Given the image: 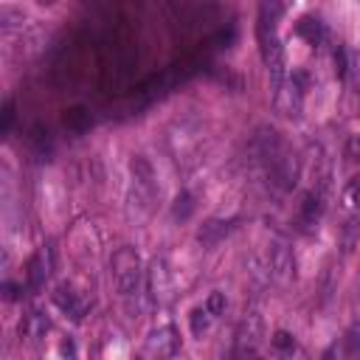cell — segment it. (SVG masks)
Returning <instances> with one entry per match:
<instances>
[{"label": "cell", "instance_id": "cell-1", "mask_svg": "<svg viewBox=\"0 0 360 360\" xmlns=\"http://www.w3.org/2000/svg\"><path fill=\"white\" fill-rule=\"evenodd\" d=\"M110 267H112V278H115L118 292H121L124 298L135 295L138 287H141V273H143V270H141V256H138V250L129 248V245L118 248V250L112 253Z\"/></svg>", "mask_w": 360, "mask_h": 360}, {"label": "cell", "instance_id": "cell-2", "mask_svg": "<svg viewBox=\"0 0 360 360\" xmlns=\"http://www.w3.org/2000/svg\"><path fill=\"white\" fill-rule=\"evenodd\" d=\"M264 172L270 177V183L278 188V191H292L295 183H298V174H301V166H298V158L281 146L267 163H264Z\"/></svg>", "mask_w": 360, "mask_h": 360}, {"label": "cell", "instance_id": "cell-3", "mask_svg": "<svg viewBox=\"0 0 360 360\" xmlns=\"http://www.w3.org/2000/svg\"><path fill=\"white\" fill-rule=\"evenodd\" d=\"M273 104L281 115H301V107H304V90H301V76L295 73L292 79H284L281 84L273 87Z\"/></svg>", "mask_w": 360, "mask_h": 360}, {"label": "cell", "instance_id": "cell-4", "mask_svg": "<svg viewBox=\"0 0 360 360\" xmlns=\"http://www.w3.org/2000/svg\"><path fill=\"white\" fill-rule=\"evenodd\" d=\"M262 59L267 65V73H270V82L273 87L284 82V73H287V56H284V45L276 39V34L270 37H262Z\"/></svg>", "mask_w": 360, "mask_h": 360}, {"label": "cell", "instance_id": "cell-5", "mask_svg": "<svg viewBox=\"0 0 360 360\" xmlns=\"http://www.w3.org/2000/svg\"><path fill=\"white\" fill-rule=\"evenodd\" d=\"M177 349H180V335L174 326L166 323V326H158L149 332L143 352L152 357H172V354H177Z\"/></svg>", "mask_w": 360, "mask_h": 360}, {"label": "cell", "instance_id": "cell-6", "mask_svg": "<svg viewBox=\"0 0 360 360\" xmlns=\"http://www.w3.org/2000/svg\"><path fill=\"white\" fill-rule=\"evenodd\" d=\"M267 267H270V273H273L281 284L292 281V278H295V259H292V250H290L284 242H273L270 250H267Z\"/></svg>", "mask_w": 360, "mask_h": 360}, {"label": "cell", "instance_id": "cell-7", "mask_svg": "<svg viewBox=\"0 0 360 360\" xmlns=\"http://www.w3.org/2000/svg\"><path fill=\"white\" fill-rule=\"evenodd\" d=\"M51 270H53V248L51 245H42L31 259H28V287L31 290H39L45 281H48V276H51Z\"/></svg>", "mask_w": 360, "mask_h": 360}, {"label": "cell", "instance_id": "cell-8", "mask_svg": "<svg viewBox=\"0 0 360 360\" xmlns=\"http://www.w3.org/2000/svg\"><path fill=\"white\" fill-rule=\"evenodd\" d=\"M262 340V318L256 312L245 315L236 329V354H256V346Z\"/></svg>", "mask_w": 360, "mask_h": 360}, {"label": "cell", "instance_id": "cell-9", "mask_svg": "<svg viewBox=\"0 0 360 360\" xmlns=\"http://www.w3.org/2000/svg\"><path fill=\"white\" fill-rule=\"evenodd\" d=\"M53 304L62 309V312H68L73 321H82L84 318V312H87V301L70 287V284H59L56 290H53Z\"/></svg>", "mask_w": 360, "mask_h": 360}, {"label": "cell", "instance_id": "cell-10", "mask_svg": "<svg viewBox=\"0 0 360 360\" xmlns=\"http://www.w3.org/2000/svg\"><path fill=\"white\" fill-rule=\"evenodd\" d=\"M287 6H290V0H259V39L270 37L276 31Z\"/></svg>", "mask_w": 360, "mask_h": 360}, {"label": "cell", "instance_id": "cell-11", "mask_svg": "<svg viewBox=\"0 0 360 360\" xmlns=\"http://www.w3.org/2000/svg\"><path fill=\"white\" fill-rule=\"evenodd\" d=\"M149 292H152V301H158V304L169 301V295H172V276H169L166 262H152V267H149Z\"/></svg>", "mask_w": 360, "mask_h": 360}, {"label": "cell", "instance_id": "cell-12", "mask_svg": "<svg viewBox=\"0 0 360 360\" xmlns=\"http://www.w3.org/2000/svg\"><path fill=\"white\" fill-rule=\"evenodd\" d=\"M231 231H233V219H205L200 225V231H197V242H202V248H214Z\"/></svg>", "mask_w": 360, "mask_h": 360}, {"label": "cell", "instance_id": "cell-13", "mask_svg": "<svg viewBox=\"0 0 360 360\" xmlns=\"http://www.w3.org/2000/svg\"><path fill=\"white\" fill-rule=\"evenodd\" d=\"M48 329H51V321H48V315H45L42 309H31V312H25L22 321H20V335H22V338H31V340L45 338Z\"/></svg>", "mask_w": 360, "mask_h": 360}, {"label": "cell", "instance_id": "cell-14", "mask_svg": "<svg viewBox=\"0 0 360 360\" xmlns=\"http://www.w3.org/2000/svg\"><path fill=\"white\" fill-rule=\"evenodd\" d=\"M321 214H323V202H321V197L318 194H304V200H301V208H298V222L304 225V228H315L318 222H321Z\"/></svg>", "mask_w": 360, "mask_h": 360}, {"label": "cell", "instance_id": "cell-15", "mask_svg": "<svg viewBox=\"0 0 360 360\" xmlns=\"http://www.w3.org/2000/svg\"><path fill=\"white\" fill-rule=\"evenodd\" d=\"M62 124L70 129V132H76V135H82V132H87L90 127H93V115H90V110L87 107H68L65 110V115H62Z\"/></svg>", "mask_w": 360, "mask_h": 360}, {"label": "cell", "instance_id": "cell-16", "mask_svg": "<svg viewBox=\"0 0 360 360\" xmlns=\"http://www.w3.org/2000/svg\"><path fill=\"white\" fill-rule=\"evenodd\" d=\"M295 31H298V37H304L309 45H321V39H323V22L318 20V17H301L298 20V25H295Z\"/></svg>", "mask_w": 360, "mask_h": 360}, {"label": "cell", "instance_id": "cell-17", "mask_svg": "<svg viewBox=\"0 0 360 360\" xmlns=\"http://www.w3.org/2000/svg\"><path fill=\"white\" fill-rule=\"evenodd\" d=\"M31 146H34V152H37L39 158H48V155H51L53 143H51V132H48V127L37 124V127L31 129Z\"/></svg>", "mask_w": 360, "mask_h": 360}, {"label": "cell", "instance_id": "cell-18", "mask_svg": "<svg viewBox=\"0 0 360 360\" xmlns=\"http://www.w3.org/2000/svg\"><path fill=\"white\" fill-rule=\"evenodd\" d=\"M172 214H174V219H188V217L194 214V197H191L188 191H180V194L174 197Z\"/></svg>", "mask_w": 360, "mask_h": 360}, {"label": "cell", "instance_id": "cell-19", "mask_svg": "<svg viewBox=\"0 0 360 360\" xmlns=\"http://www.w3.org/2000/svg\"><path fill=\"white\" fill-rule=\"evenodd\" d=\"M211 312H208V307H197V309H191V315H188V321H191V332L194 335H202L205 329H208V323H211Z\"/></svg>", "mask_w": 360, "mask_h": 360}, {"label": "cell", "instance_id": "cell-20", "mask_svg": "<svg viewBox=\"0 0 360 360\" xmlns=\"http://www.w3.org/2000/svg\"><path fill=\"white\" fill-rule=\"evenodd\" d=\"M343 202L354 211H360V177H352L343 188Z\"/></svg>", "mask_w": 360, "mask_h": 360}, {"label": "cell", "instance_id": "cell-21", "mask_svg": "<svg viewBox=\"0 0 360 360\" xmlns=\"http://www.w3.org/2000/svg\"><path fill=\"white\" fill-rule=\"evenodd\" d=\"M346 352L352 357H360V323H354L349 332H346Z\"/></svg>", "mask_w": 360, "mask_h": 360}, {"label": "cell", "instance_id": "cell-22", "mask_svg": "<svg viewBox=\"0 0 360 360\" xmlns=\"http://www.w3.org/2000/svg\"><path fill=\"white\" fill-rule=\"evenodd\" d=\"M225 304H228V301H225V295H222L219 290H214V292L208 295V301H205V307H208L211 315H222V312H225Z\"/></svg>", "mask_w": 360, "mask_h": 360}, {"label": "cell", "instance_id": "cell-23", "mask_svg": "<svg viewBox=\"0 0 360 360\" xmlns=\"http://www.w3.org/2000/svg\"><path fill=\"white\" fill-rule=\"evenodd\" d=\"M273 346H276L278 352H292V349H295V340H292L290 332H281V329H278V332L273 335Z\"/></svg>", "mask_w": 360, "mask_h": 360}, {"label": "cell", "instance_id": "cell-24", "mask_svg": "<svg viewBox=\"0 0 360 360\" xmlns=\"http://www.w3.org/2000/svg\"><path fill=\"white\" fill-rule=\"evenodd\" d=\"M11 124H14V101L8 98V101L3 104V118H0V132H3V135H8V129H11Z\"/></svg>", "mask_w": 360, "mask_h": 360}, {"label": "cell", "instance_id": "cell-25", "mask_svg": "<svg viewBox=\"0 0 360 360\" xmlns=\"http://www.w3.org/2000/svg\"><path fill=\"white\" fill-rule=\"evenodd\" d=\"M354 242H357V222H354V219H349V222H346V228H343V250L349 253V250L354 248Z\"/></svg>", "mask_w": 360, "mask_h": 360}, {"label": "cell", "instance_id": "cell-26", "mask_svg": "<svg viewBox=\"0 0 360 360\" xmlns=\"http://www.w3.org/2000/svg\"><path fill=\"white\" fill-rule=\"evenodd\" d=\"M346 158H349V163H360V135L346 138Z\"/></svg>", "mask_w": 360, "mask_h": 360}, {"label": "cell", "instance_id": "cell-27", "mask_svg": "<svg viewBox=\"0 0 360 360\" xmlns=\"http://www.w3.org/2000/svg\"><path fill=\"white\" fill-rule=\"evenodd\" d=\"M335 70H338V76H346V48L343 45L335 48Z\"/></svg>", "mask_w": 360, "mask_h": 360}, {"label": "cell", "instance_id": "cell-28", "mask_svg": "<svg viewBox=\"0 0 360 360\" xmlns=\"http://www.w3.org/2000/svg\"><path fill=\"white\" fill-rule=\"evenodd\" d=\"M20 292H22V287H20V284H11V281H6V284H3V295H6V301H17V298H20Z\"/></svg>", "mask_w": 360, "mask_h": 360}, {"label": "cell", "instance_id": "cell-29", "mask_svg": "<svg viewBox=\"0 0 360 360\" xmlns=\"http://www.w3.org/2000/svg\"><path fill=\"white\" fill-rule=\"evenodd\" d=\"M62 352H65V354H73V343H70V340H65V343H62Z\"/></svg>", "mask_w": 360, "mask_h": 360}, {"label": "cell", "instance_id": "cell-30", "mask_svg": "<svg viewBox=\"0 0 360 360\" xmlns=\"http://www.w3.org/2000/svg\"><path fill=\"white\" fill-rule=\"evenodd\" d=\"M37 3H39V6H53L56 0H37Z\"/></svg>", "mask_w": 360, "mask_h": 360}]
</instances>
